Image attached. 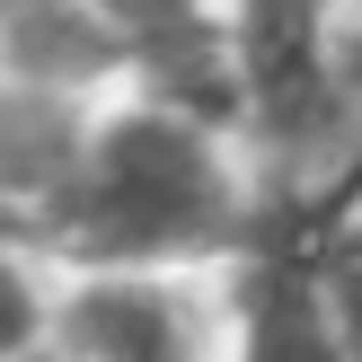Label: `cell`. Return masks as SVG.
I'll use <instances>...</instances> for the list:
<instances>
[{
  "label": "cell",
  "mask_w": 362,
  "mask_h": 362,
  "mask_svg": "<svg viewBox=\"0 0 362 362\" xmlns=\"http://www.w3.org/2000/svg\"><path fill=\"white\" fill-rule=\"evenodd\" d=\"M45 212L53 239L80 257H177V247H204L230 230V168L212 159L194 115L141 106L80 151L71 186Z\"/></svg>",
  "instance_id": "1"
},
{
  "label": "cell",
  "mask_w": 362,
  "mask_h": 362,
  "mask_svg": "<svg viewBox=\"0 0 362 362\" xmlns=\"http://www.w3.org/2000/svg\"><path fill=\"white\" fill-rule=\"evenodd\" d=\"M88 9L115 27V45L159 80L177 115H239V45L204 18V0H88Z\"/></svg>",
  "instance_id": "2"
},
{
  "label": "cell",
  "mask_w": 362,
  "mask_h": 362,
  "mask_svg": "<svg viewBox=\"0 0 362 362\" xmlns=\"http://www.w3.org/2000/svg\"><path fill=\"white\" fill-rule=\"evenodd\" d=\"M115 27H106L88 0H9L0 18V80H27V88H80L115 62Z\"/></svg>",
  "instance_id": "3"
},
{
  "label": "cell",
  "mask_w": 362,
  "mask_h": 362,
  "mask_svg": "<svg viewBox=\"0 0 362 362\" xmlns=\"http://www.w3.org/2000/svg\"><path fill=\"white\" fill-rule=\"evenodd\" d=\"M80 151H88V133L62 88L0 80V204H53L80 168Z\"/></svg>",
  "instance_id": "4"
},
{
  "label": "cell",
  "mask_w": 362,
  "mask_h": 362,
  "mask_svg": "<svg viewBox=\"0 0 362 362\" xmlns=\"http://www.w3.org/2000/svg\"><path fill=\"white\" fill-rule=\"evenodd\" d=\"M71 362H194L186 318L151 283H98L71 300Z\"/></svg>",
  "instance_id": "5"
},
{
  "label": "cell",
  "mask_w": 362,
  "mask_h": 362,
  "mask_svg": "<svg viewBox=\"0 0 362 362\" xmlns=\"http://www.w3.org/2000/svg\"><path fill=\"white\" fill-rule=\"evenodd\" d=\"M239 318H247V362H354L292 257H265L239 283Z\"/></svg>",
  "instance_id": "6"
},
{
  "label": "cell",
  "mask_w": 362,
  "mask_h": 362,
  "mask_svg": "<svg viewBox=\"0 0 362 362\" xmlns=\"http://www.w3.org/2000/svg\"><path fill=\"white\" fill-rule=\"evenodd\" d=\"M336 0H239V45H318V18Z\"/></svg>",
  "instance_id": "7"
},
{
  "label": "cell",
  "mask_w": 362,
  "mask_h": 362,
  "mask_svg": "<svg viewBox=\"0 0 362 362\" xmlns=\"http://www.w3.org/2000/svg\"><path fill=\"white\" fill-rule=\"evenodd\" d=\"M27 336H35V283L18 274L9 257H0V362L27 345Z\"/></svg>",
  "instance_id": "8"
},
{
  "label": "cell",
  "mask_w": 362,
  "mask_h": 362,
  "mask_svg": "<svg viewBox=\"0 0 362 362\" xmlns=\"http://www.w3.org/2000/svg\"><path fill=\"white\" fill-rule=\"evenodd\" d=\"M336 318H345V354L362 362V230L345 239V257H336Z\"/></svg>",
  "instance_id": "9"
},
{
  "label": "cell",
  "mask_w": 362,
  "mask_h": 362,
  "mask_svg": "<svg viewBox=\"0 0 362 362\" xmlns=\"http://www.w3.org/2000/svg\"><path fill=\"white\" fill-rule=\"evenodd\" d=\"M336 71H345V88H354V98H362V27L345 35V45H336Z\"/></svg>",
  "instance_id": "10"
},
{
  "label": "cell",
  "mask_w": 362,
  "mask_h": 362,
  "mask_svg": "<svg viewBox=\"0 0 362 362\" xmlns=\"http://www.w3.org/2000/svg\"><path fill=\"white\" fill-rule=\"evenodd\" d=\"M0 18H9V0H0Z\"/></svg>",
  "instance_id": "11"
}]
</instances>
